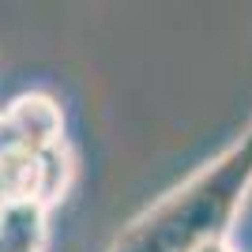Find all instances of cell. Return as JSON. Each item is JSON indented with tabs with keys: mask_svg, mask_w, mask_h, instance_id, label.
I'll return each mask as SVG.
<instances>
[{
	"mask_svg": "<svg viewBox=\"0 0 252 252\" xmlns=\"http://www.w3.org/2000/svg\"><path fill=\"white\" fill-rule=\"evenodd\" d=\"M252 196V125L226 151L158 196L121 226L105 252H192L207 241H230L233 222Z\"/></svg>",
	"mask_w": 252,
	"mask_h": 252,
	"instance_id": "cell-1",
	"label": "cell"
},
{
	"mask_svg": "<svg viewBox=\"0 0 252 252\" xmlns=\"http://www.w3.org/2000/svg\"><path fill=\"white\" fill-rule=\"evenodd\" d=\"M49 211L38 203H11L0 215V252H45Z\"/></svg>",
	"mask_w": 252,
	"mask_h": 252,
	"instance_id": "cell-3",
	"label": "cell"
},
{
	"mask_svg": "<svg viewBox=\"0 0 252 252\" xmlns=\"http://www.w3.org/2000/svg\"><path fill=\"white\" fill-rule=\"evenodd\" d=\"M192 252H237L230 241H207V245H200V249H192Z\"/></svg>",
	"mask_w": 252,
	"mask_h": 252,
	"instance_id": "cell-5",
	"label": "cell"
},
{
	"mask_svg": "<svg viewBox=\"0 0 252 252\" xmlns=\"http://www.w3.org/2000/svg\"><path fill=\"white\" fill-rule=\"evenodd\" d=\"M0 113L15 128V136H19L27 155H38V151H49L57 143H64V109L45 91H27V94L11 98Z\"/></svg>",
	"mask_w": 252,
	"mask_h": 252,
	"instance_id": "cell-2",
	"label": "cell"
},
{
	"mask_svg": "<svg viewBox=\"0 0 252 252\" xmlns=\"http://www.w3.org/2000/svg\"><path fill=\"white\" fill-rule=\"evenodd\" d=\"M34 162H38V192H34V203L42 211H53L68 196V189H72L75 155H72V147H68V139H64V143H57V147H49V151H38Z\"/></svg>",
	"mask_w": 252,
	"mask_h": 252,
	"instance_id": "cell-4",
	"label": "cell"
}]
</instances>
